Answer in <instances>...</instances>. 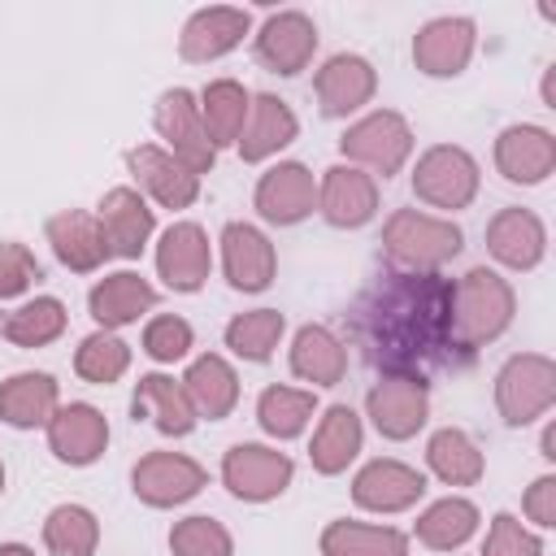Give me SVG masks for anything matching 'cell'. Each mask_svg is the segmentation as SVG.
<instances>
[{
	"label": "cell",
	"mask_w": 556,
	"mask_h": 556,
	"mask_svg": "<svg viewBox=\"0 0 556 556\" xmlns=\"http://www.w3.org/2000/svg\"><path fill=\"white\" fill-rule=\"evenodd\" d=\"M352 334L387 374H421L456 352L452 282L439 274L391 269L352 304Z\"/></svg>",
	"instance_id": "1"
},
{
	"label": "cell",
	"mask_w": 556,
	"mask_h": 556,
	"mask_svg": "<svg viewBox=\"0 0 556 556\" xmlns=\"http://www.w3.org/2000/svg\"><path fill=\"white\" fill-rule=\"evenodd\" d=\"M513 313H517V295L495 269L473 265L460 282H452V339L460 352H478L482 343L500 339Z\"/></svg>",
	"instance_id": "2"
},
{
	"label": "cell",
	"mask_w": 556,
	"mask_h": 556,
	"mask_svg": "<svg viewBox=\"0 0 556 556\" xmlns=\"http://www.w3.org/2000/svg\"><path fill=\"white\" fill-rule=\"evenodd\" d=\"M465 235L452 217H434L421 208H395L382 226V252L404 274H439L452 256H460Z\"/></svg>",
	"instance_id": "3"
},
{
	"label": "cell",
	"mask_w": 556,
	"mask_h": 556,
	"mask_svg": "<svg viewBox=\"0 0 556 556\" xmlns=\"http://www.w3.org/2000/svg\"><path fill=\"white\" fill-rule=\"evenodd\" d=\"M339 152H343V165H356L369 178L374 174L391 178L413 156V126L395 109H374V113H365L361 122H352L343 130Z\"/></svg>",
	"instance_id": "4"
},
{
	"label": "cell",
	"mask_w": 556,
	"mask_h": 556,
	"mask_svg": "<svg viewBox=\"0 0 556 556\" xmlns=\"http://www.w3.org/2000/svg\"><path fill=\"white\" fill-rule=\"evenodd\" d=\"M478 187H482V169L456 143H434L413 165V195L421 204H430V208H443V213L469 208Z\"/></svg>",
	"instance_id": "5"
},
{
	"label": "cell",
	"mask_w": 556,
	"mask_h": 556,
	"mask_svg": "<svg viewBox=\"0 0 556 556\" xmlns=\"http://www.w3.org/2000/svg\"><path fill=\"white\" fill-rule=\"evenodd\" d=\"M556 404V361L543 352L508 356L495 374V408L508 426H530Z\"/></svg>",
	"instance_id": "6"
},
{
	"label": "cell",
	"mask_w": 556,
	"mask_h": 556,
	"mask_svg": "<svg viewBox=\"0 0 556 556\" xmlns=\"http://www.w3.org/2000/svg\"><path fill=\"white\" fill-rule=\"evenodd\" d=\"M152 126H156V135L165 139V152H169L174 161H182L195 178L213 169L217 148L208 143L204 122H200V100H195L187 87H169V91L156 96Z\"/></svg>",
	"instance_id": "7"
},
{
	"label": "cell",
	"mask_w": 556,
	"mask_h": 556,
	"mask_svg": "<svg viewBox=\"0 0 556 556\" xmlns=\"http://www.w3.org/2000/svg\"><path fill=\"white\" fill-rule=\"evenodd\" d=\"M365 413L382 439L404 443L430 417V382L421 374H382L365 395Z\"/></svg>",
	"instance_id": "8"
},
{
	"label": "cell",
	"mask_w": 556,
	"mask_h": 556,
	"mask_svg": "<svg viewBox=\"0 0 556 556\" xmlns=\"http://www.w3.org/2000/svg\"><path fill=\"white\" fill-rule=\"evenodd\" d=\"M295 478V465L287 452L278 447H265V443H235L226 456H222V482L235 500H248V504H265V500H278Z\"/></svg>",
	"instance_id": "9"
},
{
	"label": "cell",
	"mask_w": 556,
	"mask_h": 556,
	"mask_svg": "<svg viewBox=\"0 0 556 556\" xmlns=\"http://www.w3.org/2000/svg\"><path fill=\"white\" fill-rule=\"evenodd\" d=\"M204 482H208L204 465L182 452H148L130 469V491L148 508H178V504L195 500L204 491Z\"/></svg>",
	"instance_id": "10"
},
{
	"label": "cell",
	"mask_w": 556,
	"mask_h": 556,
	"mask_svg": "<svg viewBox=\"0 0 556 556\" xmlns=\"http://www.w3.org/2000/svg\"><path fill=\"white\" fill-rule=\"evenodd\" d=\"M313 52H317V26H313V17L300 13V9L269 13L265 26L256 30V61H261L269 74L295 78L300 70H308Z\"/></svg>",
	"instance_id": "11"
},
{
	"label": "cell",
	"mask_w": 556,
	"mask_h": 556,
	"mask_svg": "<svg viewBox=\"0 0 556 556\" xmlns=\"http://www.w3.org/2000/svg\"><path fill=\"white\" fill-rule=\"evenodd\" d=\"M252 204L269 226H295L317 208V178L300 161H278L261 174Z\"/></svg>",
	"instance_id": "12"
},
{
	"label": "cell",
	"mask_w": 556,
	"mask_h": 556,
	"mask_svg": "<svg viewBox=\"0 0 556 556\" xmlns=\"http://www.w3.org/2000/svg\"><path fill=\"white\" fill-rule=\"evenodd\" d=\"M473 48H478L473 17H434L413 35V65L426 78H456L465 74Z\"/></svg>",
	"instance_id": "13"
},
{
	"label": "cell",
	"mask_w": 556,
	"mask_h": 556,
	"mask_svg": "<svg viewBox=\"0 0 556 556\" xmlns=\"http://www.w3.org/2000/svg\"><path fill=\"white\" fill-rule=\"evenodd\" d=\"M313 91H317V109L321 117H352L361 113L374 91H378V74L365 56L356 52H334L317 74H313Z\"/></svg>",
	"instance_id": "14"
},
{
	"label": "cell",
	"mask_w": 556,
	"mask_h": 556,
	"mask_svg": "<svg viewBox=\"0 0 556 556\" xmlns=\"http://www.w3.org/2000/svg\"><path fill=\"white\" fill-rule=\"evenodd\" d=\"M126 169L139 182L135 191L139 195L148 191L161 208H191L200 200V178L182 161H174L165 148H156V143H135L126 152Z\"/></svg>",
	"instance_id": "15"
},
{
	"label": "cell",
	"mask_w": 556,
	"mask_h": 556,
	"mask_svg": "<svg viewBox=\"0 0 556 556\" xmlns=\"http://www.w3.org/2000/svg\"><path fill=\"white\" fill-rule=\"evenodd\" d=\"M252 30L248 9H230V4H213V9H195L182 22L178 35V56L191 65H208L226 52H235L243 43V35Z\"/></svg>",
	"instance_id": "16"
},
{
	"label": "cell",
	"mask_w": 556,
	"mask_h": 556,
	"mask_svg": "<svg viewBox=\"0 0 556 556\" xmlns=\"http://www.w3.org/2000/svg\"><path fill=\"white\" fill-rule=\"evenodd\" d=\"M317 213L334 230H356L378 213V182L356 165H330L317 182Z\"/></svg>",
	"instance_id": "17"
},
{
	"label": "cell",
	"mask_w": 556,
	"mask_h": 556,
	"mask_svg": "<svg viewBox=\"0 0 556 556\" xmlns=\"http://www.w3.org/2000/svg\"><path fill=\"white\" fill-rule=\"evenodd\" d=\"M208 269H213V248H208V235L204 226L195 222H174L161 243H156V274L165 278L169 291H200L208 282Z\"/></svg>",
	"instance_id": "18"
},
{
	"label": "cell",
	"mask_w": 556,
	"mask_h": 556,
	"mask_svg": "<svg viewBox=\"0 0 556 556\" xmlns=\"http://www.w3.org/2000/svg\"><path fill=\"white\" fill-rule=\"evenodd\" d=\"M48 447L61 465H96L109 447V417L96 404H61L48 421Z\"/></svg>",
	"instance_id": "19"
},
{
	"label": "cell",
	"mask_w": 556,
	"mask_h": 556,
	"mask_svg": "<svg viewBox=\"0 0 556 556\" xmlns=\"http://www.w3.org/2000/svg\"><path fill=\"white\" fill-rule=\"evenodd\" d=\"M222 269L235 291H265L278 274V256L265 230L252 222H230L222 230Z\"/></svg>",
	"instance_id": "20"
},
{
	"label": "cell",
	"mask_w": 556,
	"mask_h": 556,
	"mask_svg": "<svg viewBox=\"0 0 556 556\" xmlns=\"http://www.w3.org/2000/svg\"><path fill=\"white\" fill-rule=\"evenodd\" d=\"M426 495V473L404 460H369L352 478V500L365 513H404Z\"/></svg>",
	"instance_id": "21"
},
{
	"label": "cell",
	"mask_w": 556,
	"mask_h": 556,
	"mask_svg": "<svg viewBox=\"0 0 556 556\" xmlns=\"http://www.w3.org/2000/svg\"><path fill=\"white\" fill-rule=\"evenodd\" d=\"M495 169L521 187L543 182L556 169V135L547 126H530V122L504 126L495 139Z\"/></svg>",
	"instance_id": "22"
},
{
	"label": "cell",
	"mask_w": 556,
	"mask_h": 556,
	"mask_svg": "<svg viewBox=\"0 0 556 556\" xmlns=\"http://www.w3.org/2000/svg\"><path fill=\"white\" fill-rule=\"evenodd\" d=\"M486 252L504 269H534L547 256V226L539 213L513 204L486 222Z\"/></svg>",
	"instance_id": "23"
},
{
	"label": "cell",
	"mask_w": 556,
	"mask_h": 556,
	"mask_svg": "<svg viewBox=\"0 0 556 556\" xmlns=\"http://www.w3.org/2000/svg\"><path fill=\"white\" fill-rule=\"evenodd\" d=\"M96 217H100V230L109 239V252L122 261H139V252L148 248L152 226H156L148 200L135 187H113V191H104Z\"/></svg>",
	"instance_id": "24"
},
{
	"label": "cell",
	"mask_w": 556,
	"mask_h": 556,
	"mask_svg": "<svg viewBox=\"0 0 556 556\" xmlns=\"http://www.w3.org/2000/svg\"><path fill=\"white\" fill-rule=\"evenodd\" d=\"M48 243L56 252V261L74 274H96L113 252H109V239L100 230V217L96 213H83V208H61L48 217Z\"/></svg>",
	"instance_id": "25"
},
{
	"label": "cell",
	"mask_w": 556,
	"mask_h": 556,
	"mask_svg": "<svg viewBox=\"0 0 556 556\" xmlns=\"http://www.w3.org/2000/svg\"><path fill=\"white\" fill-rule=\"evenodd\" d=\"M295 135H300V122H295L291 104L261 91V96H252V109H248V122H243V135L235 148L248 165H261V161L278 156L287 143H295Z\"/></svg>",
	"instance_id": "26"
},
{
	"label": "cell",
	"mask_w": 556,
	"mask_h": 556,
	"mask_svg": "<svg viewBox=\"0 0 556 556\" xmlns=\"http://www.w3.org/2000/svg\"><path fill=\"white\" fill-rule=\"evenodd\" d=\"M156 304V291L148 278H139L135 269H117V274H104L91 295H87V308L91 317L100 321V330H122L130 321H139L148 308Z\"/></svg>",
	"instance_id": "27"
},
{
	"label": "cell",
	"mask_w": 556,
	"mask_h": 556,
	"mask_svg": "<svg viewBox=\"0 0 556 556\" xmlns=\"http://www.w3.org/2000/svg\"><path fill=\"white\" fill-rule=\"evenodd\" d=\"M178 382H182V391H187L195 417L222 421V417H230L235 404H239V374H235V365H230L226 356H217V352L195 356Z\"/></svg>",
	"instance_id": "28"
},
{
	"label": "cell",
	"mask_w": 556,
	"mask_h": 556,
	"mask_svg": "<svg viewBox=\"0 0 556 556\" xmlns=\"http://www.w3.org/2000/svg\"><path fill=\"white\" fill-rule=\"evenodd\" d=\"M130 413H135V417H148V421H152L161 434H169V439L191 434L195 421H200L195 408H191V400H187V391H182V382L169 378V374H143V378L135 382Z\"/></svg>",
	"instance_id": "29"
},
{
	"label": "cell",
	"mask_w": 556,
	"mask_h": 556,
	"mask_svg": "<svg viewBox=\"0 0 556 556\" xmlns=\"http://www.w3.org/2000/svg\"><path fill=\"white\" fill-rule=\"evenodd\" d=\"M61 408V387L52 374H13L0 382V421L13 430H35L48 426L52 413Z\"/></svg>",
	"instance_id": "30"
},
{
	"label": "cell",
	"mask_w": 556,
	"mask_h": 556,
	"mask_svg": "<svg viewBox=\"0 0 556 556\" xmlns=\"http://www.w3.org/2000/svg\"><path fill=\"white\" fill-rule=\"evenodd\" d=\"M361 443H365V426H361L356 408H348V404H330V408L321 413L317 430H313L308 460H313L317 473L334 478V473H343V469L361 456Z\"/></svg>",
	"instance_id": "31"
},
{
	"label": "cell",
	"mask_w": 556,
	"mask_h": 556,
	"mask_svg": "<svg viewBox=\"0 0 556 556\" xmlns=\"http://www.w3.org/2000/svg\"><path fill=\"white\" fill-rule=\"evenodd\" d=\"M291 374L313 387H339L348 374V348L330 326H300L291 339Z\"/></svg>",
	"instance_id": "32"
},
{
	"label": "cell",
	"mask_w": 556,
	"mask_h": 556,
	"mask_svg": "<svg viewBox=\"0 0 556 556\" xmlns=\"http://www.w3.org/2000/svg\"><path fill=\"white\" fill-rule=\"evenodd\" d=\"M200 122H204V135L213 148H230L239 143L243 135V122H248V109H252V91L235 78H213L200 96Z\"/></svg>",
	"instance_id": "33"
},
{
	"label": "cell",
	"mask_w": 556,
	"mask_h": 556,
	"mask_svg": "<svg viewBox=\"0 0 556 556\" xmlns=\"http://www.w3.org/2000/svg\"><path fill=\"white\" fill-rule=\"evenodd\" d=\"M478 521H482V513H478L473 500H465V495H443V500H434V504L417 517V539H421L430 552H456V547H465V543L478 534Z\"/></svg>",
	"instance_id": "34"
},
{
	"label": "cell",
	"mask_w": 556,
	"mask_h": 556,
	"mask_svg": "<svg viewBox=\"0 0 556 556\" xmlns=\"http://www.w3.org/2000/svg\"><path fill=\"white\" fill-rule=\"evenodd\" d=\"M321 556H408V534L369 521H330L321 530Z\"/></svg>",
	"instance_id": "35"
},
{
	"label": "cell",
	"mask_w": 556,
	"mask_h": 556,
	"mask_svg": "<svg viewBox=\"0 0 556 556\" xmlns=\"http://www.w3.org/2000/svg\"><path fill=\"white\" fill-rule=\"evenodd\" d=\"M426 465H430V473H434L439 482H447V486H473V482L482 478V469H486L478 443H473L465 430H456V426H443V430L430 434V443H426Z\"/></svg>",
	"instance_id": "36"
},
{
	"label": "cell",
	"mask_w": 556,
	"mask_h": 556,
	"mask_svg": "<svg viewBox=\"0 0 556 556\" xmlns=\"http://www.w3.org/2000/svg\"><path fill=\"white\" fill-rule=\"evenodd\" d=\"M317 413V395L313 391H300V387H265L261 400H256V421L269 439H295L304 434V426L313 421Z\"/></svg>",
	"instance_id": "37"
},
{
	"label": "cell",
	"mask_w": 556,
	"mask_h": 556,
	"mask_svg": "<svg viewBox=\"0 0 556 556\" xmlns=\"http://www.w3.org/2000/svg\"><path fill=\"white\" fill-rule=\"evenodd\" d=\"M43 547L48 556H96L100 547V521L83 504H56L43 517Z\"/></svg>",
	"instance_id": "38"
},
{
	"label": "cell",
	"mask_w": 556,
	"mask_h": 556,
	"mask_svg": "<svg viewBox=\"0 0 556 556\" xmlns=\"http://www.w3.org/2000/svg\"><path fill=\"white\" fill-rule=\"evenodd\" d=\"M65 321H70V313H65V304L56 295H35L17 313L4 317V330L0 334L13 348H48L52 339L65 334Z\"/></svg>",
	"instance_id": "39"
},
{
	"label": "cell",
	"mask_w": 556,
	"mask_h": 556,
	"mask_svg": "<svg viewBox=\"0 0 556 556\" xmlns=\"http://www.w3.org/2000/svg\"><path fill=\"white\" fill-rule=\"evenodd\" d=\"M282 330H287V321H282L278 308H252V313H239V317L226 321V348H230L239 361L261 365V361L274 356Z\"/></svg>",
	"instance_id": "40"
},
{
	"label": "cell",
	"mask_w": 556,
	"mask_h": 556,
	"mask_svg": "<svg viewBox=\"0 0 556 556\" xmlns=\"http://www.w3.org/2000/svg\"><path fill=\"white\" fill-rule=\"evenodd\" d=\"M74 369H78L83 382L109 387V382H117V378L130 369V348H126L113 330H96V334H87V339L78 343Z\"/></svg>",
	"instance_id": "41"
},
{
	"label": "cell",
	"mask_w": 556,
	"mask_h": 556,
	"mask_svg": "<svg viewBox=\"0 0 556 556\" xmlns=\"http://www.w3.org/2000/svg\"><path fill=\"white\" fill-rule=\"evenodd\" d=\"M169 552H174V556H235V539H230V530H226L217 517L195 513V517L174 521V530H169Z\"/></svg>",
	"instance_id": "42"
},
{
	"label": "cell",
	"mask_w": 556,
	"mask_h": 556,
	"mask_svg": "<svg viewBox=\"0 0 556 556\" xmlns=\"http://www.w3.org/2000/svg\"><path fill=\"white\" fill-rule=\"evenodd\" d=\"M191 343H195L191 326H187L182 317H174V313H161V317H152V321L143 326V352H148L156 365L182 361V356L191 352Z\"/></svg>",
	"instance_id": "43"
},
{
	"label": "cell",
	"mask_w": 556,
	"mask_h": 556,
	"mask_svg": "<svg viewBox=\"0 0 556 556\" xmlns=\"http://www.w3.org/2000/svg\"><path fill=\"white\" fill-rule=\"evenodd\" d=\"M478 556H543V539L534 530H526L513 513H495Z\"/></svg>",
	"instance_id": "44"
},
{
	"label": "cell",
	"mask_w": 556,
	"mask_h": 556,
	"mask_svg": "<svg viewBox=\"0 0 556 556\" xmlns=\"http://www.w3.org/2000/svg\"><path fill=\"white\" fill-rule=\"evenodd\" d=\"M43 278V265L35 261V252L26 243L0 239V300H13L22 291H30Z\"/></svg>",
	"instance_id": "45"
},
{
	"label": "cell",
	"mask_w": 556,
	"mask_h": 556,
	"mask_svg": "<svg viewBox=\"0 0 556 556\" xmlns=\"http://www.w3.org/2000/svg\"><path fill=\"white\" fill-rule=\"evenodd\" d=\"M521 508H526V517H530L539 530H552V526H556V478H552V473L534 478V482L526 486Z\"/></svg>",
	"instance_id": "46"
},
{
	"label": "cell",
	"mask_w": 556,
	"mask_h": 556,
	"mask_svg": "<svg viewBox=\"0 0 556 556\" xmlns=\"http://www.w3.org/2000/svg\"><path fill=\"white\" fill-rule=\"evenodd\" d=\"M539 447H543V456H547V460H556V426H547V430H543V443H539Z\"/></svg>",
	"instance_id": "47"
},
{
	"label": "cell",
	"mask_w": 556,
	"mask_h": 556,
	"mask_svg": "<svg viewBox=\"0 0 556 556\" xmlns=\"http://www.w3.org/2000/svg\"><path fill=\"white\" fill-rule=\"evenodd\" d=\"M0 556H35L26 543H0Z\"/></svg>",
	"instance_id": "48"
},
{
	"label": "cell",
	"mask_w": 556,
	"mask_h": 556,
	"mask_svg": "<svg viewBox=\"0 0 556 556\" xmlns=\"http://www.w3.org/2000/svg\"><path fill=\"white\" fill-rule=\"evenodd\" d=\"M0 491H4V465H0Z\"/></svg>",
	"instance_id": "49"
},
{
	"label": "cell",
	"mask_w": 556,
	"mask_h": 556,
	"mask_svg": "<svg viewBox=\"0 0 556 556\" xmlns=\"http://www.w3.org/2000/svg\"><path fill=\"white\" fill-rule=\"evenodd\" d=\"M0 330H4V321H0Z\"/></svg>",
	"instance_id": "50"
}]
</instances>
